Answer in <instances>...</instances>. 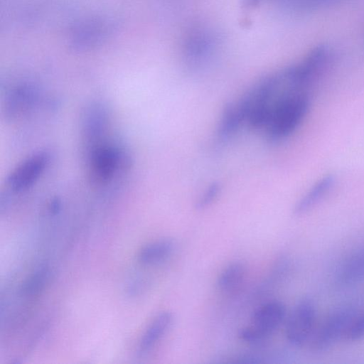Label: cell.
Instances as JSON below:
<instances>
[{"label": "cell", "mask_w": 364, "mask_h": 364, "mask_svg": "<svg viewBox=\"0 0 364 364\" xmlns=\"http://www.w3.org/2000/svg\"><path fill=\"white\" fill-rule=\"evenodd\" d=\"M282 85L272 107L270 117L264 129L272 143L291 135L304 121L311 104V89L291 77L284 70Z\"/></svg>", "instance_id": "cell-1"}, {"label": "cell", "mask_w": 364, "mask_h": 364, "mask_svg": "<svg viewBox=\"0 0 364 364\" xmlns=\"http://www.w3.org/2000/svg\"><path fill=\"white\" fill-rule=\"evenodd\" d=\"M128 166V159L117 145L103 140L88 147L87 172L91 184L102 186L109 183Z\"/></svg>", "instance_id": "cell-2"}, {"label": "cell", "mask_w": 364, "mask_h": 364, "mask_svg": "<svg viewBox=\"0 0 364 364\" xmlns=\"http://www.w3.org/2000/svg\"><path fill=\"white\" fill-rule=\"evenodd\" d=\"M286 316L287 309L282 302L269 301L254 311L250 325L241 328L238 336L247 343L261 344L279 328Z\"/></svg>", "instance_id": "cell-3"}, {"label": "cell", "mask_w": 364, "mask_h": 364, "mask_svg": "<svg viewBox=\"0 0 364 364\" xmlns=\"http://www.w3.org/2000/svg\"><path fill=\"white\" fill-rule=\"evenodd\" d=\"M355 309L345 306L332 311L316 327L309 342L311 350L315 353H322L328 350L344 336L355 316Z\"/></svg>", "instance_id": "cell-4"}, {"label": "cell", "mask_w": 364, "mask_h": 364, "mask_svg": "<svg viewBox=\"0 0 364 364\" xmlns=\"http://www.w3.org/2000/svg\"><path fill=\"white\" fill-rule=\"evenodd\" d=\"M316 318L313 301L309 299L301 300L287 317L285 335L288 342L294 347L309 343L316 327Z\"/></svg>", "instance_id": "cell-5"}, {"label": "cell", "mask_w": 364, "mask_h": 364, "mask_svg": "<svg viewBox=\"0 0 364 364\" xmlns=\"http://www.w3.org/2000/svg\"><path fill=\"white\" fill-rule=\"evenodd\" d=\"M50 161L46 151H38L18 164L9 174L6 185L15 193H20L33 186L45 172Z\"/></svg>", "instance_id": "cell-6"}, {"label": "cell", "mask_w": 364, "mask_h": 364, "mask_svg": "<svg viewBox=\"0 0 364 364\" xmlns=\"http://www.w3.org/2000/svg\"><path fill=\"white\" fill-rule=\"evenodd\" d=\"M38 91L30 84L14 86L5 96L3 111L7 119L15 120L26 114L38 101Z\"/></svg>", "instance_id": "cell-7"}, {"label": "cell", "mask_w": 364, "mask_h": 364, "mask_svg": "<svg viewBox=\"0 0 364 364\" xmlns=\"http://www.w3.org/2000/svg\"><path fill=\"white\" fill-rule=\"evenodd\" d=\"M109 122V114L105 106L95 104L86 109L82 121V134L88 147L105 139Z\"/></svg>", "instance_id": "cell-8"}, {"label": "cell", "mask_w": 364, "mask_h": 364, "mask_svg": "<svg viewBox=\"0 0 364 364\" xmlns=\"http://www.w3.org/2000/svg\"><path fill=\"white\" fill-rule=\"evenodd\" d=\"M334 183L331 175L322 177L296 203L293 213L296 216L303 215L311 210L328 193Z\"/></svg>", "instance_id": "cell-9"}, {"label": "cell", "mask_w": 364, "mask_h": 364, "mask_svg": "<svg viewBox=\"0 0 364 364\" xmlns=\"http://www.w3.org/2000/svg\"><path fill=\"white\" fill-rule=\"evenodd\" d=\"M244 123V117L237 103H226L223 108L216 131L218 139L220 141L229 140Z\"/></svg>", "instance_id": "cell-10"}, {"label": "cell", "mask_w": 364, "mask_h": 364, "mask_svg": "<svg viewBox=\"0 0 364 364\" xmlns=\"http://www.w3.org/2000/svg\"><path fill=\"white\" fill-rule=\"evenodd\" d=\"M173 321V315L170 311L159 313L151 322L144 333L139 343L141 353L149 351L164 336Z\"/></svg>", "instance_id": "cell-11"}, {"label": "cell", "mask_w": 364, "mask_h": 364, "mask_svg": "<svg viewBox=\"0 0 364 364\" xmlns=\"http://www.w3.org/2000/svg\"><path fill=\"white\" fill-rule=\"evenodd\" d=\"M174 249L175 242L172 239H161L144 246L139 252L138 259L145 264H156L167 259Z\"/></svg>", "instance_id": "cell-12"}, {"label": "cell", "mask_w": 364, "mask_h": 364, "mask_svg": "<svg viewBox=\"0 0 364 364\" xmlns=\"http://www.w3.org/2000/svg\"><path fill=\"white\" fill-rule=\"evenodd\" d=\"M106 28L102 21L90 22L76 31L72 40V46L78 50L94 46L103 38L106 34Z\"/></svg>", "instance_id": "cell-13"}, {"label": "cell", "mask_w": 364, "mask_h": 364, "mask_svg": "<svg viewBox=\"0 0 364 364\" xmlns=\"http://www.w3.org/2000/svg\"><path fill=\"white\" fill-rule=\"evenodd\" d=\"M364 279V249L349 257L340 268L338 279L342 284H352Z\"/></svg>", "instance_id": "cell-14"}, {"label": "cell", "mask_w": 364, "mask_h": 364, "mask_svg": "<svg viewBox=\"0 0 364 364\" xmlns=\"http://www.w3.org/2000/svg\"><path fill=\"white\" fill-rule=\"evenodd\" d=\"M246 274L245 265L239 262H232L220 273L217 284L224 292H232L238 289L244 281Z\"/></svg>", "instance_id": "cell-15"}, {"label": "cell", "mask_w": 364, "mask_h": 364, "mask_svg": "<svg viewBox=\"0 0 364 364\" xmlns=\"http://www.w3.org/2000/svg\"><path fill=\"white\" fill-rule=\"evenodd\" d=\"M210 36L203 31H195L190 34L184 45V50L187 58L196 61L205 57L212 47Z\"/></svg>", "instance_id": "cell-16"}, {"label": "cell", "mask_w": 364, "mask_h": 364, "mask_svg": "<svg viewBox=\"0 0 364 364\" xmlns=\"http://www.w3.org/2000/svg\"><path fill=\"white\" fill-rule=\"evenodd\" d=\"M48 276V269L46 266L41 267L23 283L21 292L25 295H33L38 293L46 284Z\"/></svg>", "instance_id": "cell-17"}, {"label": "cell", "mask_w": 364, "mask_h": 364, "mask_svg": "<svg viewBox=\"0 0 364 364\" xmlns=\"http://www.w3.org/2000/svg\"><path fill=\"white\" fill-rule=\"evenodd\" d=\"M222 187L219 182H212L203 191L196 203L197 210H203L210 206L218 198Z\"/></svg>", "instance_id": "cell-18"}, {"label": "cell", "mask_w": 364, "mask_h": 364, "mask_svg": "<svg viewBox=\"0 0 364 364\" xmlns=\"http://www.w3.org/2000/svg\"><path fill=\"white\" fill-rule=\"evenodd\" d=\"M364 338V311L358 314L352 320L343 340L355 342Z\"/></svg>", "instance_id": "cell-19"}, {"label": "cell", "mask_w": 364, "mask_h": 364, "mask_svg": "<svg viewBox=\"0 0 364 364\" xmlns=\"http://www.w3.org/2000/svg\"><path fill=\"white\" fill-rule=\"evenodd\" d=\"M264 0H243V6L247 8H251L253 6H256L257 4H260Z\"/></svg>", "instance_id": "cell-20"}]
</instances>
